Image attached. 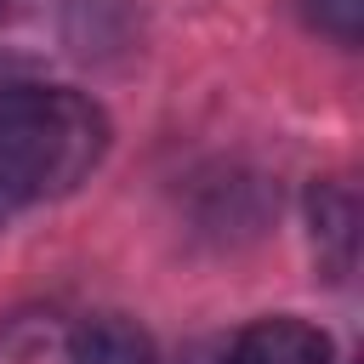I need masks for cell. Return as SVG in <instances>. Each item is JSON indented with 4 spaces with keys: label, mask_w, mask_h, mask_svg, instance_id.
Returning a JSON list of instances; mask_svg holds the SVG:
<instances>
[{
    "label": "cell",
    "mask_w": 364,
    "mask_h": 364,
    "mask_svg": "<svg viewBox=\"0 0 364 364\" xmlns=\"http://www.w3.org/2000/svg\"><path fill=\"white\" fill-rule=\"evenodd\" d=\"M108 154V119L68 85H0V199L74 193Z\"/></svg>",
    "instance_id": "1"
},
{
    "label": "cell",
    "mask_w": 364,
    "mask_h": 364,
    "mask_svg": "<svg viewBox=\"0 0 364 364\" xmlns=\"http://www.w3.org/2000/svg\"><path fill=\"white\" fill-rule=\"evenodd\" d=\"M222 364H330V336L301 318H256L222 347Z\"/></svg>",
    "instance_id": "2"
},
{
    "label": "cell",
    "mask_w": 364,
    "mask_h": 364,
    "mask_svg": "<svg viewBox=\"0 0 364 364\" xmlns=\"http://www.w3.org/2000/svg\"><path fill=\"white\" fill-rule=\"evenodd\" d=\"M63 364H159V353L131 318H91L85 330H74Z\"/></svg>",
    "instance_id": "3"
},
{
    "label": "cell",
    "mask_w": 364,
    "mask_h": 364,
    "mask_svg": "<svg viewBox=\"0 0 364 364\" xmlns=\"http://www.w3.org/2000/svg\"><path fill=\"white\" fill-rule=\"evenodd\" d=\"M301 17L330 34L336 46H358V17H364V0H301Z\"/></svg>",
    "instance_id": "4"
},
{
    "label": "cell",
    "mask_w": 364,
    "mask_h": 364,
    "mask_svg": "<svg viewBox=\"0 0 364 364\" xmlns=\"http://www.w3.org/2000/svg\"><path fill=\"white\" fill-rule=\"evenodd\" d=\"M193 364H222V353H216V358H193Z\"/></svg>",
    "instance_id": "5"
},
{
    "label": "cell",
    "mask_w": 364,
    "mask_h": 364,
    "mask_svg": "<svg viewBox=\"0 0 364 364\" xmlns=\"http://www.w3.org/2000/svg\"><path fill=\"white\" fill-rule=\"evenodd\" d=\"M6 210H11V205H6V199H0V216H6Z\"/></svg>",
    "instance_id": "6"
},
{
    "label": "cell",
    "mask_w": 364,
    "mask_h": 364,
    "mask_svg": "<svg viewBox=\"0 0 364 364\" xmlns=\"http://www.w3.org/2000/svg\"><path fill=\"white\" fill-rule=\"evenodd\" d=\"M0 11H6V0H0Z\"/></svg>",
    "instance_id": "7"
}]
</instances>
